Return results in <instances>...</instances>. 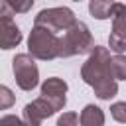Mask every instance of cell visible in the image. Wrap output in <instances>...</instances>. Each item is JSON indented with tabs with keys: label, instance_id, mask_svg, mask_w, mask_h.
I'll use <instances>...</instances> for the list:
<instances>
[{
	"label": "cell",
	"instance_id": "obj_1",
	"mask_svg": "<svg viewBox=\"0 0 126 126\" xmlns=\"http://www.w3.org/2000/svg\"><path fill=\"white\" fill-rule=\"evenodd\" d=\"M81 79L93 87L100 100H110L118 93V83L110 73V51L106 47L94 45L89 59L81 67Z\"/></svg>",
	"mask_w": 126,
	"mask_h": 126
},
{
	"label": "cell",
	"instance_id": "obj_2",
	"mask_svg": "<svg viewBox=\"0 0 126 126\" xmlns=\"http://www.w3.org/2000/svg\"><path fill=\"white\" fill-rule=\"evenodd\" d=\"M93 47H94V39L89 32L87 24H83V22H75L59 37V57H73V55L91 53Z\"/></svg>",
	"mask_w": 126,
	"mask_h": 126
},
{
	"label": "cell",
	"instance_id": "obj_3",
	"mask_svg": "<svg viewBox=\"0 0 126 126\" xmlns=\"http://www.w3.org/2000/svg\"><path fill=\"white\" fill-rule=\"evenodd\" d=\"M28 53L39 61H51L59 57V37L43 26H33L28 37Z\"/></svg>",
	"mask_w": 126,
	"mask_h": 126
},
{
	"label": "cell",
	"instance_id": "obj_4",
	"mask_svg": "<svg viewBox=\"0 0 126 126\" xmlns=\"http://www.w3.org/2000/svg\"><path fill=\"white\" fill-rule=\"evenodd\" d=\"M67 98H53V96H39L32 102H28L22 110V120L28 126H41V122L45 118H49L51 114H55L57 110H61L65 106Z\"/></svg>",
	"mask_w": 126,
	"mask_h": 126
},
{
	"label": "cell",
	"instance_id": "obj_5",
	"mask_svg": "<svg viewBox=\"0 0 126 126\" xmlns=\"http://www.w3.org/2000/svg\"><path fill=\"white\" fill-rule=\"evenodd\" d=\"M12 71H14L16 85L22 91H32L37 87L39 69H37V65L30 53H18L12 59Z\"/></svg>",
	"mask_w": 126,
	"mask_h": 126
},
{
	"label": "cell",
	"instance_id": "obj_6",
	"mask_svg": "<svg viewBox=\"0 0 126 126\" xmlns=\"http://www.w3.org/2000/svg\"><path fill=\"white\" fill-rule=\"evenodd\" d=\"M77 22L75 12L61 6V8H45L41 10L35 18H33V26H43L49 32L57 33V32H65L67 28H71Z\"/></svg>",
	"mask_w": 126,
	"mask_h": 126
},
{
	"label": "cell",
	"instance_id": "obj_7",
	"mask_svg": "<svg viewBox=\"0 0 126 126\" xmlns=\"http://www.w3.org/2000/svg\"><path fill=\"white\" fill-rule=\"evenodd\" d=\"M110 18H112V32L108 35V47L114 53H124L126 51V4L112 2Z\"/></svg>",
	"mask_w": 126,
	"mask_h": 126
},
{
	"label": "cell",
	"instance_id": "obj_8",
	"mask_svg": "<svg viewBox=\"0 0 126 126\" xmlns=\"http://www.w3.org/2000/svg\"><path fill=\"white\" fill-rule=\"evenodd\" d=\"M22 41V32L14 24L12 16H0V49L18 47Z\"/></svg>",
	"mask_w": 126,
	"mask_h": 126
},
{
	"label": "cell",
	"instance_id": "obj_9",
	"mask_svg": "<svg viewBox=\"0 0 126 126\" xmlns=\"http://www.w3.org/2000/svg\"><path fill=\"white\" fill-rule=\"evenodd\" d=\"M67 83L59 77H49L43 81L41 85V94L43 96H53V98H67L65 93H67Z\"/></svg>",
	"mask_w": 126,
	"mask_h": 126
},
{
	"label": "cell",
	"instance_id": "obj_10",
	"mask_svg": "<svg viewBox=\"0 0 126 126\" xmlns=\"http://www.w3.org/2000/svg\"><path fill=\"white\" fill-rule=\"evenodd\" d=\"M79 122L81 126H104V112L94 104H87L81 110Z\"/></svg>",
	"mask_w": 126,
	"mask_h": 126
},
{
	"label": "cell",
	"instance_id": "obj_11",
	"mask_svg": "<svg viewBox=\"0 0 126 126\" xmlns=\"http://www.w3.org/2000/svg\"><path fill=\"white\" fill-rule=\"evenodd\" d=\"M110 8H112V0H91L89 2V12L96 20L110 18Z\"/></svg>",
	"mask_w": 126,
	"mask_h": 126
},
{
	"label": "cell",
	"instance_id": "obj_12",
	"mask_svg": "<svg viewBox=\"0 0 126 126\" xmlns=\"http://www.w3.org/2000/svg\"><path fill=\"white\" fill-rule=\"evenodd\" d=\"M110 73L116 81H122L126 79V55L122 53H116L112 59H110Z\"/></svg>",
	"mask_w": 126,
	"mask_h": 126
},
{
	"label": "cell",
	"instance_id": "obj_13",
	"mask_svg": "<svg viewBox=\"0 0 126 126\" xmlns=\"http://www.w3.org/2000/svg\"><path fill=\"white\" fill-rule=\"evenodd\" d=\"M4 4L14 12V14H26L32 10L33 0H4Z\"/></svg>",
	"mask_w": 126,
	"mask_h": 126
},
{
	"label": "cell",
	"instance_id": "obj_14",
	"mask_svg": "<svg viewBox=\"0 0 126 126\" xmlns=\"http://www.w3.org/2000/svg\"><path fill=\"white\" fill-rule=\"evenodd\" d=\"M16 102V96H14V93L6 87V85H0V110H6V108H10L12 104Z\"/></svg>",
	"mask_w": 126,
	"mask_h": 126
},
{
	"label": "cell",
	"instance_id": "obj_15",
	"mask_svg": "<svg viewBox=\"0 0 126 126\" xmlns=\"http://www.w3.org/2000/svg\"><path fill=\"white\" fill-rule=\"evenodd\" d=\"M110 116L120 122V124H126V102H114L110 106Z\"/></svg>",
	"mask_w": 126,
	"mask_h": 126
},
{
	"label": "cell",
	"instance_id": "obj_16",
	"mask_svg": "<svg viewBox=\"0 0 126 126\" xmlns=\"http://www.w3.org/2000/svg\"><path fill=\"white\" fill-rule=\"evenodd\" d=\"M77 122H79L77 112H63L57 118V126H77Z\"/></svg>",
	"mask_w": 126,
	"mask_h": 126
},
{
	"label": "cell",
	"instance_id": "obj_17",
	"mask_svg": "<svg viewBox=\"0 0 126 126\" xmlns=\"http://www.w3.org/2000/svg\"><path fill=\"white\" fill-rule=\"evenodd\" d=\"M0 126H28V124L16 114H6L0 118Z\"/></svg>",
	"mask_w": 126,
	"mask_h": 126
},
{
	"label": "cell",
	"instance_id": "obj_18",
	"mask_svg": "<svg viewBox=\"0 0 126 126\" xmlns=\"http://www.w3.org/2000/svg\"><path fill=\"white\" fill-rule=\"evenodd\" d=\"M73 2H81V0H73Z\"/></svg>",
	"mask_w": 126,
	"mask_h": 126
},
{
	"label": "cell",
	"instance_id": "obj_19",
	"mask_svg": "<svg viewBox=\"0 0 126 126\" xmlns=\"http://www.w3.org/2000/svg\"><path fill=\"white\" fill-rule=\"evenodd\" d=\"M0 4H2V0H0Z\"/></svg>",
	"mask_w": 126,
	"mask_h": 126
}]
</instances>
